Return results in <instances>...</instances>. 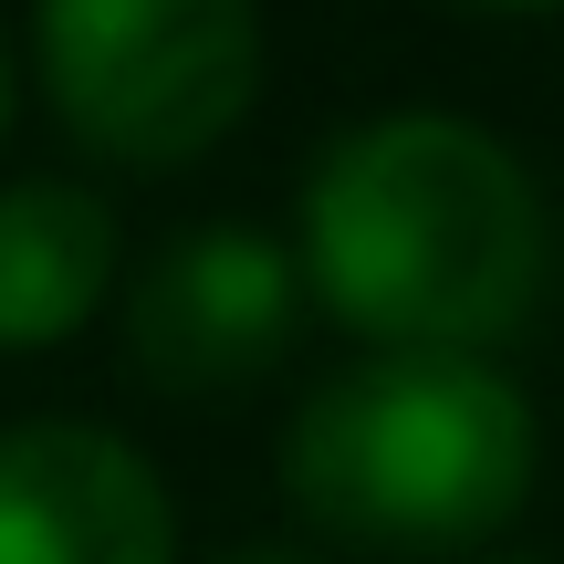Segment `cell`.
Returning <instances> with one entry per match:
<instances>
[{"mask_svg":"<svg viewBox=\"0 0 564 564\" xmlns=\"http://www.w3.org/2000/svg\"><path fill=\"white\" fill-rule=\"evenodd\" d=\"M282 502L366 554L491 544L544 481V419L491 356H356L282 419Z\"/></svg>","mask_w":564,"mask_h":564,"instance_id":"obj_2","label":"cell"},{"mask_svg":"<svg viewBox=\"0 0 564 564\" xmlns=\"http://www.w3.org/2000/svg\"><path fill=\"white\" fill-rule=\"evenodd\" d=\"M303 282L377 356H491L533 324L554 220L470 116H366L303 178Z\"/></svg>","mask_w":564,"mask_h":564,"instance_id":"obj_1","label":"cell"},{"mask_svg":"<svg viewBox=\"0 0 564 564\" xmlns=\"http://www.w3.org/2000/svg\"><path fill=\"white\" fill-rule=\"evenodd\" d=\"M126 272V230L74 178H11L0 188V356L84 335Z\"/></svg>","mask_w":564,"mask_h":564,"instance_id":"obj_6","label":"cell"},{"mask_svg":"<svg viewBox=\"0 0 564 564\" xmlns=\"http://www.w3.org/2000/svg\"><path fill=\"white\" fill-rule=\"evenodd\" d=\"M293 314H303V262L272 230L209 220L178 230L126 282V366L167 398H220L293 345Z\"/></svg>","mask_w":564,"mask_h":564,"instance_id":"obj_4","label":"cell"},{"mask_svg":"<svg viewBox=\"0 0 564 564\" xmlns=\"http://www.w3.org/2000/svg\"><path fill=\"white\" fill-rule=\"evenodd\" d=\"M470 11H502V21H533V11H564V0H470Z\"/></svg>","mask_w":564,"mask_h":564,"instance_id":"obj_8","label":"cell"},{"mask_svg":"<svg viewBox=\"0 0 564 564\" xmlns=\"http://www.w3.org/2000/svg\"><path fill=\"white\" fill-rule=\"evenodd\" d=\"M32 74L105 167H188L262 95V0H32Z\"/></svg>","mask_w":564,"mask_h":564,"instance_id":"obj_3","label":"cell"},{"mask_svg":"<svg viewBox=\"0 0 564 564\" xmlns=\"http://www.w3.org/2000/svg\"><path fill=\"white\" fill-rule=\"evenodd\" d=\"M0 137H11V42H0Z\"/></svg>","mask_w":564,"mask_h":564,"instance_id":"obj_9","label":"cell"},{"mask_svg":"<svg viewBox=\"0 0 564 564\" xmlns=\"http://www.w3.org/2000/svg\"><path fill=\"white\" fill-rule=\"evenodd\" d=\"M0 564H178L158 460L95 419L0 429Z\"/></svg>","mask_w":564,"mask_h":564,"instance_id":"obj_5","label":"cell"},{"mask_svg":"<svg viewBox=\"0 0 564 564\" xmlns=\"http://www.w3.org/2000/svg\"><path fill=\"white\" fill-rule=\"evenodd\" d=\"M220 564H314V554H293V544H241V554H220Z\"/></svg>","mask_w":564,"mask_h":564,"instance_id":"obj_7","label":"cell"}]
</instances>
